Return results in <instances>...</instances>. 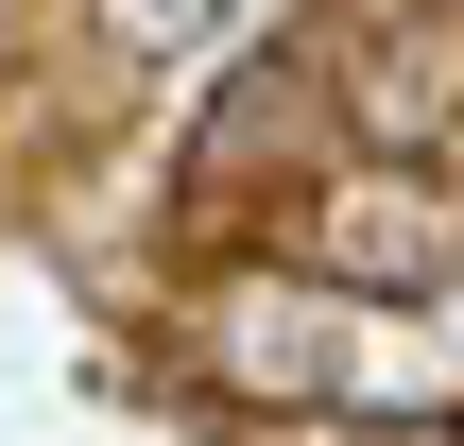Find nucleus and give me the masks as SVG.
<instances>
[{"label":"nucleus","mask_w":464,"mask_h":446,"mask_svg":"<svg viewBox=\"0 0 464 446\" xmlns=\"http://www.w3.org/2000/svg\"><path fill=\"white\" fill-rule=\"evenodd\" d=\"M310 258L344 275V292H448L464 275V206H448V172H344L327 206H310Z\"/></svg>","instance_id":"obj_1"},{"label":"nucleus","mask_w":464,"mask_h":446,"mask_svg":"<svg viewBox=\"0 0 464 446\" xmlns=\"http://www.w3.org/2000/svg\"><path fill=\"white\" fill-rule=\"evenodd\" d=\"M276 155H310V69H293V52H258V69L207 103V138H189V223H241Z\"/></svg>","instance_id":"obj_2"},{"label":"nucleus","mask_w":464,"mask_h":446,"mask_svg":"<svg viewBox=\"0 0 464 446\" xmlns=\"http://www.w3.org/2000/svg\"><path fill=\"white\" fill-rule=\"evenodd\" d=\"M103 17H121V34H138V52H155V34H189V17H207V0H103Z\"/></svg>","instance_id":"obj_3"}]
</instances>
